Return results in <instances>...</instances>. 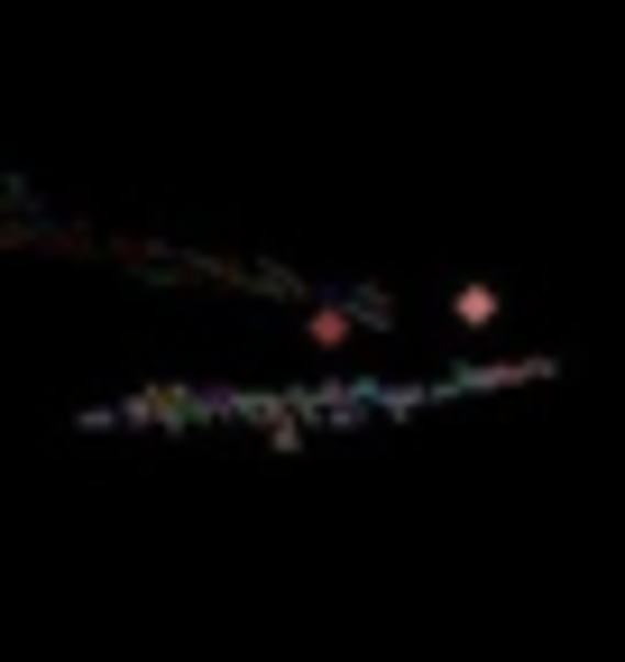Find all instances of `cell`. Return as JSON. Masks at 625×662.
I'll return each mask as SVG.
<instances>
[{
  "label": "cell",
  "mask_w": 625,
  "mask_h": 662,
  "mask_svg": "<svg viewBox=\"0 0 625 662\" xmlns=\"http://www.w3.org/2000/svg\"><path fill=\"white\" fill-rule=\"evenodd\" d=\"M460 323H496V285H460Z\"/></svg>",
  "instance_id": "cell-1"
}]
</instances>
